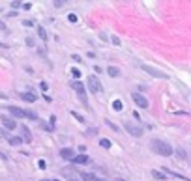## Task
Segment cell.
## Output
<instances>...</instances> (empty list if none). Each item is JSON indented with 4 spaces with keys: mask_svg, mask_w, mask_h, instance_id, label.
<instances>
[{
    "mask_svg": "<svg viewBox=\"0 0 191 181\" xmlns=\"http://www.w3.org/2000/svg\"><path fill=\"white\" fill-rule=\"evenodd\" d=\"M150 148H152L154 153H158V155H161V157H171V155H173V148H171V144H167L165 140L154 138V140L150 142Z\"/></svg>",
    "mask_w": 191,
    "mask_h": 181,
    "instance_id": "cell-1",
    "label": "cell"
},
{
    "mask_svg": "<svg viewBox=\"0 0 191 181\" xmlns=\"http://www.w3.org/2000/svg\"><path fill=\"white\" fill-rule=\"evenodd\" d=\"M88 88H90V93H101L103 92V86H101L99 79L96 75H90L88 77Z\"/></svg>",
    "mask_w": 191,
    "mask_h": 181,
    "instance_id": "cell-2",
    "label": "cell"
},
{
    "mask_svg": "<svg viewBox=\"0 0 191 181\" xmlns=\"http://www.w3.org/2000/svg\"><path fill=\"white\" fill-rule=\"evenodd\" d=\"M124 127H126V131H128L131 136H135V138H141V136H143V127H139V125H135V123H131V121H124Z\"/></svg>",
    "mask_w": 191,
    "mask_h": 181,
    "instance_id": "cell-3",
    "label": "cell"
},
{
    "mask_svg": "<svg viewBox=\"0 0 191 181\" xmlns=\"http://www.w3.org/2000/svg\"><path fill=\"white\" fill-rule=\"evenodd\" d=\"M141 67H143V71H146L148 75H152V77H156V79H169L167 73H163V71H159V69H156V67H150L148 64H143Z\"/></svg>",
    "mask_w": 191,
    "mask_h": 181,
    "instance_id": "cell-4",
    "label": "cell"
},
{
    "mask_svg": "<svg viewBox=\"0 0 191 181\" xmlns=\"http://www.w3.org/2000/svg\"><path fill=\"white\" fill-rule=\"evenodd\" d=\"M71 88H73V90L77 92L79 99H81V101H83L84 105H86V90H84V86H83V84H81L79 80H73V82H71Z\"/></svg>",
    "mask_w": 191,
    "mask_h": 181,
    "instance_id": "cell-5",
    "label": "cell"
},
{
    "mask_svg": "<svg viewBox=\"0 0 191 181\" xmlns=\"http://www.w3.org/2000/svg\"><path fill=\"white\" fill-rule=\"evenodd\" d=\"M60 174H62L68 181H81L79 172H75V168H62V170H60Z\"/></svg>",
    "mask_w": 191,
    "mask_h": 181,
    "instance_id": "cell-6",
    "label": "cell"
},
{
    "mask_svg": "<svg viewBox=\"0 0 191 181\" xmlns=\"http://www.w3.org/2000/svg\"><path fill=\"white\" fill-rule=\"evenodd\" d=\"M131 99L135 101V105H137V107H141V108H148V99H146L144 95H141V93L133 92V93H131Z\"/></svg>",
    "mask_w": 191,
    "mask_h": 181,
    "instance_id": "cell-7",
    "label": "cell"
},
{
    "mask_svg": "<svg viewBox=\"0 0 191 181\" xmlns=\"http://www.w3.org/2000/svg\"><path fill=\"white\" fill-rule=\"evenodd\" d=\"M0 121H2V125H4L6 129H15V127H17L15 120H11V118H8V116H0Z\"/></svg>",
    "mask_w": 191,
    "mask_h": 181,
    "instance_id": "cell-8",
    "label": "cell"
},
{
    "mask_svg": "<svg viewBox=\"0 0 191 181\" xmlns=\"http://www.w3.org/2000/svg\"><path fill=\"white\" fill-rule=\"evenodd\" d=\"M60 157H62V159H68V161H73L75 151L69 150V148H62V150H60Z\"/></svg>",
    "mask_w": 191,
    "mask_h": 181,
    "instance_id": "cell-9",
    "label": "cell"
},
{
    "mask_svg": "<svg viewBox=\"0 0 191 181\" xmlns=\"http://www.w3.org/2000/svg\"><path fill=\"white\" fill-rule=\"evenodd\" d=\"M9 114H11L13 118H26L24 110H23V108H17V107H9Z\"/></svg>",
    "mask_w": 191,
    "mask_h": 181,
    "instance_id": "cell-10",
    "label": "cell"
},
{
    "mask_svg": "<svg viewBox=\"0 0 191 181\" xmlns=\"http://www.w3.org/2000/svg\"><path fill=\"white\" fill-rule=\"evenodd\" d=\"M88 161H90L88 155H75V157H73V163H75V164H86Z\"/></svg>",
    "mask_w": 191,
    "mask_h": 181,
    "instance_id": "cell-11",
    "label": "cell"
},
{
    "mask_svg": "<svg viewBox=\"0 0 191 181\" xmlns=\"http://www.w3.org/2000/svg\"><path fill=\"white\" fill-rule=\"evenodd\" d=\"M79 178H81L83 181H96V179H98L94 174H88V172H81V174H79Z\"/></svg>",
    "mask_w": 191,
    "mask_h": 181,
    "instance_id": "cell-12",
    "label": "cell"
},
{
    "mask_svg": "<svg viewBox=\"0 0 191 181\" xmlns=\"http://www.w3.org/2000/svg\"><path fill=\"white\" fill-rule=\"evenodd\" d=\"M107 73H109L111 77H114V79H116V77H120V69H118V67H114V65L107 67Z\"/></svg>",
    "mask_w": 191,
    "mask_h": 181,
    "instance_id": "cell-13",
    "label": "cell"
},
{
    "mask_svg": "<svg viewBox=\"0 0 191 181\" xmlns=\"http://www.w3.org/2000/svg\"><path fill=\"white\" fill-rule=\"evenodd\" d=\"M23 142H32V135H30L28 127H23Z\"/></svg>",
    "mask_w": 191,
    "mask_h": 181,
    "instance_id": "cell-14",
    "label": "cell"
},
{
    "mask_svg": "<svg viewBox=\"0 0 191 181\" xmlns=\"http://www.w3.org/2000/svg\"><path fill=\"white\" fill-rule=\"evenodd\" d=\"M21 99H24V101H28V103H34L38 97H36L34 93H21Z\"/></svg>",
    "mask_w": 191,
    "mask_h": 181,
    "instance_id": "cell-15",
    "label": "cell"
},
{
    "mask_svg": "<svg viewBox=\"0 0 191 181\" xmlns=\"http://www.w3.org/2000/svg\"><path fill=\"white\" fill-rule=\"evenodd\" d=\"M8 142H9L11 146H21V144H23V138H19V136H9Z\"/></svg>",
    "mask_w": 191,
    "mask_h": 181,
    "instance_id": "cell-16",
    "label": "cell"
},
{
    "mask_svg": "<svg viewBox=\"0 0 191 181\" xmlns=\"http://www.w3.org/2000/svg\"><path fill=\"white\" fill-rule=\"evenodd\" d=\"M152 176H154L156 179H159V181H165V179H167V178H165V174H163V172H158V170H154V172H152Z\"/></svg>",
    "mask_w": 191,
    "mask_h": 181,
    "instance_id": "cell-17",
    "label": "cell"
},
{
    "mask_svg": "<svg viewBox=\"0 0 191 181\" xmlns=\"http://www.w3.org/2000/svg\"><path fill=\"white\" fill-rule=\"evenodd\" d=\"M38 36H39L41 39H47V32H45L43 26H38Z\"/></svg>",
    "mask_w": 191,
    "mask_h": 181,
    "instance_id": "cell-18",
    "label": "cell"
},
{
    "mask_svg": "<svg viewBox=\"0 0 191 181\" xmlns=\"http://www.w3.org/2000/svg\"><path fill=\"white\" fill-rule=\"evenodd\" d=\"M24 114H26V118H28V120H38V114H36V112H32V110H24Z\"/></svg>",
    "mask_w": 191,
    "mask_h": 181,
    "instance_id": "cell-19",
    "label": "cell"
},
{
    "mask_svg": "<svg viewBox=\"0 0 191 181\" xmlns=\"http://www.w3.org/2000/svg\"><path fill=\"white\" fill-rule=\"evenodd\" d=\"M71 116H73V118H75V120H79V121H81V123H84V118H83V116H81V114H79V112H75V110H71Z\"/></svg>",
    "mask_w": 191,
    "mask_h": 181,
    "instance_id": "cell-20",
    "label": "cell"
},
{
    "mask_svg": "<svg viewBox=\"0 0 191 181\" xmlns=\"http://www.w3.org/2000/svg\"><path fill=\"white\" fill-rule=\"evenodd\" d=\"M113 108H114V110H116V112H120V110H122V103H120V101H118V99H116V101H114V103H113Z\"/></svg>",
    "mask_w": 191,
    "mask_h": 181,
    "instance_id": "cell-21",
    "label": "cell"
},
{
    "mask_svg": "<svg viewBox=\"0 0 191 181\" xmlns=\"http://www.w3.org/2000/svg\"><path fill=\"white\" fill-rule=\"evenodd\" d=\"M99 144H101V148H111V140H107V138H101Z\"/></svg>",
    "mask_w": 191,
    "mask_h": 181,
    "instance_id": "cell-22",
    "label": "cell"
},
{
    "mask_svg": "<svg viewBox=\"0 0 191 181\" xmlns=\"http://www.w3.org/2000/svg\"><path fill=\"white\" fill-rule=\"evenodd\" d=\"M64 4H68V0H54V2H53V6H54V7H62Z\"/></svg>",
    "mask_w": 191,
    "mask_h": 181,
    "instance_id": "cell-23",
    "label": "cell"
},
{
    "mask_svg": "<svg viewBox=\"0 0 191 181\" xmlns=\"http://www.w3.org/2000/svg\"><path fill=\"white\" fill-rule=\"evenodd\" d=\"M68 21H69V22H77L79 19H77V15H75V13H69V15H68Z\"/></svg>",
    "mask_w": 191,
    "mask_h": 181,
    "instance_id": "cell-24",
    "label": "cell"
},
{
    "mask_svg": "<svg viewBox=\"0 0 191 181\" xmlns=\"http://www.w3.org/2000/svg\"><path fill=\"white\" fill-rule=\"evenodd\" d=\"M71 73H73V77H75V79H81V71H79V69H75V67H73V69H71Z\"/></svg>",
    "mask_w": 191,
    "mask_h": 181,
    "instance_id": "cell-25",
    "label": "cell"
},
{
    "mask_svg": "<svg viewBox=\"0 0 191 181\" xmlns=\"http://www.w3.org/2000/svg\"><path fill=\"white\" fill-rule=\"evenodd\" d=\"M176 155H178L180 159H186V151H184V150H176Z\"/></svg>",
    "mask_w": 191,
    "mask_h": 181,
    "instance_id": "cell-26",
    "label": "cell"
},
{
    "mask_svg": "<svg viewBox=\"0 0 191 181\" xmlns=\"http://www.w3.org/2000/svg\"><path fill=\"white\" fill-rule=\"evenodd\" d=\"M38 166H39L41 170H45V168H47V164H45V161H43V159H39V161H38Z\"/></svg>",
    "mask_w": 191,
    "mask_h": 181,
    "instance_id": "cell-27",
    "label": "cell"
},
{
    "mask_svg": "<svg viewBox=\"0 0 191 181\" xmlns=\"http://www.w3.org/2000/svg\"><path fill=\"white\" fill-rule=\"evenodd\" d=\"M39 88H41L43 92H47V90H49V84H47V82H41V84H39Z\"/></svg>",
    "mask_w": 191,
    "mask_h": 181,
    "instance_id": "cell-28",
    "label": "cell"
},
{
    "mask_svg": "<svg viewBox=\"0 0 191 181\" xmlns=\"http://www.w3.org/2000/svg\"><path fill=\"white\" fill-rule=\"evenodd\" d=\"M19 6H21V2H19V0H15V2H11V7H13V9H17Z\"/></svg>",
    "mask_w": 191,
    "mask_h": 181,
    "instance_id": "cell-29",
    "label": "cell"
},
{
    "mask_svg": "<svg viewBox=\"0 0 191 181\" xmlns=\"http://www.w3.org/2000/svg\"><path fill=\"white\" fill-rule=\"evenodd\" d=\"M26 45H28V47H34V39H32V37H28V39H26Z\"/></svg>",
    "mask_w": 191,
    "mask_h": 181,
    "instance_id": "cell-30",
    "label": "cell"
},
{
    "mask_svg": "<svg viewBox=\"0 0 191 181\" xmlns=\"http://www.w3.org/2000/svg\"><path fill=\"white\" fill-rule=\"evenodd\" d=\"M23 24H24V26H34V22H32V21H23Z\"/></svg>",
    "mask_w": 191,
    "mask_h": 181,
    "instance_id": "cell-31",
    "label": "cell"
},
{
    "mask_svg": "<svg viewBox=\"0 0 191 181\" xmlns=\"http://www.w3.org/2000/svg\"><path fill=\"white\" fill-rule=\"evenodd\" d=\"M113 43H114V45H120V39H118L116 36H113Z\"/></svg>",
    "mask_w": 191,
    "mask_h": 181,
    "instance_id": "cell-32",
    "label": "cell"
},
{
    "mask_svg": "<svg viewBox=\"0 0 191 181\" xmlns=\"http://www.w3.org/2000/svg\"><path fill=\"white\" fill-rule=\"evenodd\" d=\"M71 58H73V60H75V62H79V64H81V56H79V54H73V56H71Z\"/></svg>",
    "mask_w": 191,
    "mask_h": 181,
    "instance_id": "cell-33",
    "label": "cell"
},
{
    "mask_svg": "<svg viewBox=\"0 0 191 181\" xmlns=\"http://www.w3.org/2000/svg\"><path fill=\"white\" fill-rule=\"evenodd\" d=\"M0 30H6V24L4 22H0Z\"/></svg>",
    "mask_w": 191,
    "mask_h": 181,
    "instance_id": "cell-34",
    "label": "cell"
},
{
    "mask_svg": "<svg viewBox=\"0 0 191 181\" xmlns=\"http://www.w3.org/2000/svg\"><path fill=\"white\" fill-rule=\"evenodd\" d=\"M96 181H105V179H99V178H98V179H96Z\"/></svg>",
    "mask_w": 191,
    "mask_h": 181,
    "instance_id": "cell-35",
    "label": "cell"
},
{
    "mask_svg": "<svg viewBox=\"0 0 191 181\" xmlns=\"http://www.w3.org/2000/svg\"><path fill=\"white\" fill-rule=\"evenodd\" d=\"M118 181H124V179H118Z\"/></svg>",
    "mask_w": 191,
    "mask_h": 181,
    "instance_id": "cell-36",
    "label": "cell"
},
{
    "mask_svg": "<svg viewBox=\"0 0 191 181\" xmlns=\"http://www.w3.org/2000/svg\"><path fill=\"white\" fill-rule=\"evenodd\" d=\"M45 181H51V179H45Z\"/></svg>",
    "mask_w": 191,
    "mask_h": 181,
    "instance_id": "cell-37",
    "label": "cell"
}]
</instances>
